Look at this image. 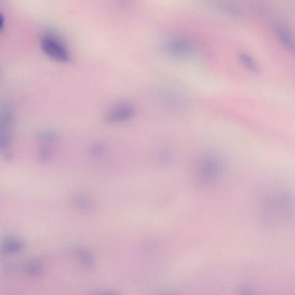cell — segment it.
Here are the masks:
<instances>
[{
    "mask_svg": "<svg viewBox=\"0 0 295 295\" xmlns=\"http://www.w3.org/2000/svg\"><path fill=\"white\" fill-rule=\"evenodd\" d=\"M223 162L215 153H209L201 158L198 166L199 178L202 183H210L220 175Z\"/></svg>",
    "mask_w": 295,
    "mask_h": 295,
    "instance_id": "1",
    "label": "cell"
},
{
    "mask_svg": "<svg viewBox=\"0 0 295 295\" xmlns=\"http://www.w3.org/2000/svg\"><path fill=\"white\" fill-rule=\"evenodd\" d=\"M40 44L43 52L53 60L61 63L71 61V54L65 45L53 36H44Z\"/></svg>",
    "mask_w": 295,
    "mask_h": 295,
    "instance_id": "2",
    "label": "cell"
},
{
    "mask_svg": "<svg viewBox=\"0 0 295 295\" xmlns=\"http://www.w3.org/2000/svg\"><path fill=\"white\" fill-rule=\"evenodd\" d=\"M163 47L166 52L175 57L189 58L193 57L196 54L193 44L183 37H173L167 39Z\"/></svg>",
    "mask_w": 295,
    "mask_h": 295,
    "instance_id": "3",
    "label": "cell"
},
{
    "mask_svg": "<svg viewBox=\"0 0 295 295\" xmlns=\"http://www.w3.org/2000/svg\"><path fill=\"white\" fill-rule=\"evenodd\" d=\"M135 115L133 106L129 103H121L113 107L106 116L109 123H118L129 120Z\"/></svg>",
    "mask_w": 295,
    "mask_h": 295,
    "instance_id": "4",
    "label": "cell"
},
{
    "mask_svg": "<svg viewBox=\"0 0 295 295\" xmlns=\"http://www.w3.org/2000/svg\"><path fill=\"white\" fill-rule=\"evenodd\" d=\"M24 244L21 240L13 237L4 239L0 244V254L3 256L19 253L24 248Z\"/></svg>",
    "mask_w": 295,
    "mask_h": 295,
    "instance_id": "5",
    "label": "cell"
},
{
    "mask_svg": "<svg viewBox=\"0 0 295 295\" xmlns=\"http://www.w3.org/2000/svg\"><path fill=\"white\" fill-rule=\"evenodd\" d=\"M75 254L77 260L81 266L86 269H92L95 266V260L93 254L87 249L79 247L75 249Z\"/></svg>",
    "mask_w": 295,
    "mask_h": 295,
    "instance_id": "6",
    "label": "cell"
},
{
    "mask_svg": "<svg viewBox=\"0 0 295 295\" xmlns=\"http://www.w3.org/2000/svg\"><path fill=\"white\" fill-rule=\"evenodd\" d=\"M238 57L240 61L247 70L255 74H260L261 70L259 66L249 54L246 52H240Z\"/></svg>",
    "mask_w": 295,
    "mask_h": 295,
    "instance_id": "7",
    "label": "cell"
},
{
    "mask_svg": "<svg viewBox=\"0 0 295 295\" xmlns=\"http://www.w3.org/2000/svg\"><path fill=\"white\" fill-rule=\"evenodd\" d=\"M277 33H278L280 41L283 43L284 46L290 51H293L294 48L293 40L288 32L283 27H278Z\"/></svg>",
    "mask_w": 295,
    "mask_h": 295,
    "instance_id": "8",
    "label": "cell"
},
{
    "mask_svg": "<svg viewBox=\"0 0 295 295\" xmlns=\"http://www.w3.org/2000/svg\"><path fill=\"white\" fill-rule=\"evenodd\" d=\"M27 273L31 276H38L42 274L43 267L41 264L37 261H31L27 264L26 267Z\"/></svg>",
    "mask_w": 295,
    "mask_h": 295,
    "instance_id": "9",
    "label": "cell"
},
{
    "mask_svg": "<svg viewBox=\"0 0 295 295\" xmlns=\"http://www.w3.org/2000/svg\"><path fill=\"white\" fill-rule=\"evenodd\" d=\"M10 142L11 138L7 132H0V150L7 148Z\"/></svg>",
    "mask_w": 295,
    "mask_h": 295,
    "instance_id": "10",
    "label": "cell"
},
{
    "mask_svg": "<svg viewBox=\"0 0 295 295\" xmlns=\"http://www.w3.org/2000/svg\"><path fill=\"white\" fill-rule=\"evenodd\" d=\"M75 201L77 206L80 207L81 210H87L90 208L89 202L83 197H77Z\"/></svg>",
    "mask_w": 295,
    "mask_h": 295,
    "instance_id": "11",
    "label": "cell"
},
{
    "mask_svg": "<svg viewBox=\"0 0 295 295\" xmlns=\"http://www.w3.org/2000/svg\"><path fill=\"white\" fill-rule=\"evenodd\" d=\"M223 10L225 11L226 13H229L230 15L234 16H238L239 15V11L238 8L231 5H224L222 6Z\"/></svg>",
    "mask_w": 295,
    "mask_h": 295,
    "instance_id": "12",
    "label": "cell"
},
{
    "mask_svg": "<svg viewBox=\"0 0 295 295\" xmlns=\"http://www.w3.org/2000/svg\"><path fill=\"white\" fill-rule=\"evenodd\" d=\"M38 138L47 142H52V141L55 139V135L51 133H40L38 135Z\"/></svg>",
    "mask_w": 295,
    "mask_h": 295,
    "instance_id": "13",
    "label": "cell"
},
{
    "mask_svg": "<svg viewBox=\"0 0 295 295\" xmlns=\"http://www.w3.org/2000/svg\"><path fill=\"white\" fill-rule=\"evenodd\" d=\"M100 295H120L119 293L115 291H106L102 293Z\"/></svg>",
    "mask_w": 295,
    "mask_h": 295,
    "instance_id": "14",
    "label": "cell"
},
{
    "mask_svg": "<svg viewBox=\"0 0 295 295\" xmlns=\"http://www.w3.org/2000/svg\"><path fill=\"white\" fill-rule=\"evenodd\" d=\"M4 22H5V20H4V17L3 15L0 13V29H2V27L4 26Z\"/></svg>",
    "mask_w": 295,
    "mask_h": 295,
    "instance_id": "15",
    "label": "cell"
}]
</instances>
